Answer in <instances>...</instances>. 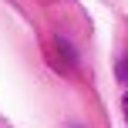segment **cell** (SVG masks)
Segmentation results:
<instances>
[{
	"instance_id": "obj_1",
	"label": "cell",
	"mask_w": 128,
	"mask_h": 128,
	"mask_svg": "<svg viewBox=\"0 0 128 128\" xmlns=\"http://www.w3.org/2000/svg\"><path fill=\"white\" fill-rule=\"evenodd\" d=\"M122 104H125V122H128V91H125V101Z\"/></svg>"
}]
</instances>
